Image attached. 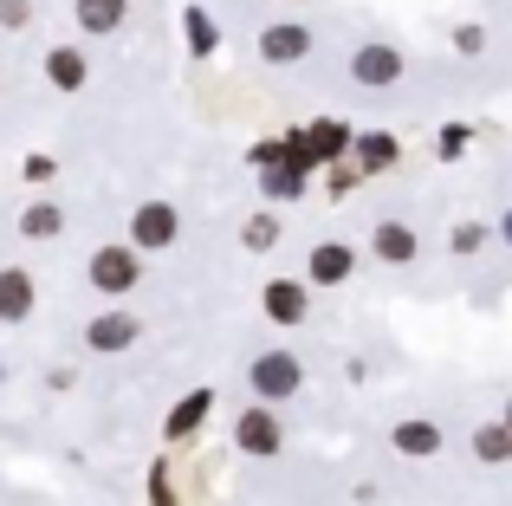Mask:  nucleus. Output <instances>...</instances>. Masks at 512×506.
Listing matches in <instances>:
<instances>
[{
    "mask_svg": "<svg viewBox=\"0 0 512 506\" xmlns=\"http://www.w3.org/2000/svg\"><path fill=\"white\" fill-rule=\"evenodd\" d=\"M454 52H487V26H454Z\"/></svg>",
    "mask_w": 512,
    "mask_h": 506,
    "instance_id": "nucleus-26",
    "label": "nucleus"
},
{
    "mask_svg": "<svg viewBox=\"0 0 512 506\" xmlns=\"http://www.w3.org/2000/svg\"><path fill=\"white\" fill-rule=\"evenodd\" d=\"M467 448H474V461H487V468H506L512 461V422H480L474 435H467Z\"/></svg>",
    "mask_w": 512,
    "mask_h": 506,
    "instance_id": "nucleus-17",
    "label": "nucleus"
},
{
    "mask_svg": "<svg viewBox=\"0 0 512 506\" xmlns=\"http://www.w3.org/2000/svg\"><path fill=\"white\" fill-rule=\"evenodd\" d=\"M0 26H7V33H26V26H33V0H0Z\"/></svg>",
    "mask_w": 512,
    "mask_h": 506,
    "instance_id": "nucleus-25",
    "label": "nucleus"
},
{
    "mask_svg": "<svg viewBox=\"0 0 512 506\" xmlns=\"http://www.w3.org/2000/svg\"><path fill=\"white\" fill-rule=\"evenodd\" d=\"M234 448H240V455H253V461H273L279 448H286V429H279L273 403L240 409V416H234Z\"/></svg>",
    "mask_w": 512,
    "mask_h": 506,
    "instance_id": "nucleus-4",
    "label": "nucleus"
},
{
    "mask_svg": "<svg viewBox=\"0 0 512 506\" xmlns=\"http://www.w3.org/2000/svg\"><path fill=\"white\" fill-rule=\"evenodd\" d=\"M506 422H512V396H506Z\"/></svg>",
    "mask_w": 512,
    "mask_h": 506,
    "instance_id": "nucleus-28",
    "label": "nucleus"
},
{
    "mask_svg": "<svg viewBox=\"0 0 512 506\" xmlns=\"http://www.w3.org/2000/svg\"><path fill=\"white\" fill-rule=\"evenodd\" d=\"M33 305H39L33 273H26V266H0V325H26Z\"/></svg>",
    "mask_w": 512,
    "mask_h": 506,
    "instance_id": "nucleus-13",
    "label": "nucleus"
},
{
    "mask_svg": "<svg viewBox=\"0 0 512 506\" xmlns=\"http://www.w3.org/2000/svg\"><path fill=\"white\" fill-rule=\"evenodd\" d=\"M389 448H396L402 461H435L441 448H448V435H441V422H428V416H402L396 429H389Z\"/></svg>",
    "mask_w": 512,
    "mask_h": 506,
    "instance_id": "nucleus-10",
    "label": "nucleus"
},
{
    "mask_svg": "<svg viewBox=\"0 0 512 506\" xmlns=\"http://www.w3.org/2000/svg\"><path fill=\"white\" fill-rule=\"evenodd\" d=\"M85 273H91V292L124 299V292H137V279H143V247L137 241H111V247H98L85 260Z\"/></svg>",
    "mask_w": 512,
    "mask_h": 506,
    "instance_id": "nucleus-2",
    "label": "nucleus"
},
{
    "mask_svg": "<svg viewBox=\"0 0 512 506\" xmlns=\"http://www.w3.org/2000/svg\"><path fill=\"white\" fill-rule=\"evenodd\" d=\"M208 416H214V390H188L182 403L169 409V422H163V442H188V435H195Z\"/></svg>",
    "mask_w": 512,
    "mask_h": 506,
    "instance_id": "nucleus-15",
    "label": "nucleus"
},
{
    "mask_svg": "<svg viewBox=\"0 0 512 506\" xmlns=\"http://www.w3.org/2000/svg\"><path fill=\"white\" fill-rule=\"evenodd\" d=\"M350 273H357V247H350V241H318L312 260H305V279H312L318 292H325V286H344Z\"/></svg>",
    "mask_w": 512,
    "mask_h": 506,
    "instance_id": "nucleus-12",
    "label": "nucleus"
},
{
    "mask_svg": "<svg viewBox=\"0 0 512 506\" xmlns=\"http://www.w3.org/2000/svg\"><path fill=\"white\" fill-rule=\"evenodd\" d=\"M493 234H500V241L512 247V208H506V215H500V228H493Z\"/></svg>",
    "mask_w": 512,
    "mask_h": 506,
    "instance_id": "nucleus-27",
    "label": "nucleus"
},
{
    "mask_svg": "<svg viewBox=\"0 0 512 506\" xmlns=\"http://www.w3.org/2000/svg\"><path fill=\"white\" fill-rule=\"evenodd\" d=\"M130 241L143 253H163L182 241V208L175 202H137V215H130Z\"/></svg>",
    "mask_w": 512,
    "mask_h": 506,
    "instance_id": "nucleus-5",
    "label": "nucleus"
},
{
    "mask_svg": "<svg viewBox=\"0 0 512 506\" xmlns=\"http://www.w3.org/2000/svg\"><path fill=\"white\" fill-rule=\"evenodd\" d=\"M467 137H474L467 124H441V143H435V156H441V163H454V156H467Z\"/></svg>",
    "mask_w": 512,
    "mask_h": 506,
    "instance_id": "nucleus-24",
    "label": "nucleus"
},
{
    "mask_svg": "<svg viewBox=\"0 0 512 506\" xmlns=\"http://www.w3.org/2000/svg\"><path fill=\"white\" fill-rule=\"evenodd\" d=\"M247 383H253V396H260V403L279 409V403H292V396L305 390V364L286 351V344H266V351L247 364Z\"/></svg>",
    "mask_w": 512,
    "mask_h": 506,
    "instance_id": "nucleus-1",
    "label": "nucleus"
},
{
    "mask_svg": "<svg viewBox=\"0 0 512 506\" xmlns=\"http://www.w3.org/2000/svg\"><path fill=\"white\" fill-rule=\"evenodd\" d=\"M0 383H7V364H0Z\"/></svg>",
    "mask_w": 512,
    "mask_h": 506,
    "instance_id": "nucleus-29",
    "label": "nucleus"
},
{
    "mask_svg": "<svg viewBox=\"0 0 512 506\" xmlns=\"http://www.w3.org/2000/svg\"><path fill=\"white\" fill-rule=\"evenodd\" d=\"M312 279H266V292H260V312L273 318V325H305L312 318Z\"/></svg>",
    "mask_w": 512,
    "mask_h": 506,
    "instance_id": "nucleus-6",
    "label": "nucleus"
},
{
    "mask_svg": "<svg viewBox=\"0 0 512 506\" xmlns=\"http://www.w3.org/2000/svg\"><path fill=\"white\" fill-rule=\"evenodd\" d=\"M137 338H143V318H137V312H117V305H111V312H98V318L85 325V351H98V357L130 351Z\"/></svg>",
    "mask_w": 512,
    "mask_h": 506,
    "instance_id": "nucleus-7",
    "label": "nucleus"
},
{
    "mask_svg": "<svg viewBox=\"0 0 512 506\" xmlns=\"http://www.w3.org/2000/svg\"><path fill=\"white\" fill-rule=\"evenodd\" d=\"M402 72H409V52L389 46V39H370V46L350 52V78H357V85H370V91L402 85Z\"/></svg>",
    "mask_w": 512,
    "mask_h": 506,
    "instance_id": "nucleus-3",
    "label": "nucleus"
},
{
    "mask_svg": "<svg viewBox=\"0 0 512 506\" xmlns=\"http://www.w3.org/2000/svg\"><path fill=\"white\" fill-rule=\"evenodd\" d=\"M182 33H188V52H195V59H208V52L221 46V26H214L208 7H182Z\"/></svg>",
    "mask_w": 512,
    "mask_h": 506,
    "instance_id": "nucleus-20",
    "label": "nucleus"
},
{
    "mask_svg": "<svg viewBox=\"0 0 512 506\" xmlns=\"http://www.w3.org/2000/svg\"><path fill=\"white\" fill-rule=\"evenodd\" d=\"M487 241H493V228H487V221H454V234H448V247L461 253V260H467V253H480Z\"/></svg>",
    "mask_w": 512,
    "mask_h": 506,
    "instance_id": "nucleus-23",
    "label": "nucleus"
},
{
    "mask_svg": "<svg viewBox=\"0 0 512 506\" xmlns=\"http://www.w3.org/2000/svg\"><path fill=\"white\" fill-rule=\"evenodd\" d=\"M20 234H26V241H59V234H65V208L59 202H33L20 215Z\"/></svg>",
    "mask_w": 512,
    "mask_h": 506,
    "instance_id": "nucleus-21",
    "label": "nucleus"
},
{
    "mask_svg": "<svg viewBox=\"0 0 512 506\" xmlns=\"http://www.w3.org/2000/svg\"><path fill=\"white\" fill-rule=\"evenodd\" d=\"M312 46H318V33H312L305 20H273V26L260 33V59H266V65H299Z\"/></svg>",
    "mask_w": 512,
    "mask_h": 506,
    "instance_id": "nucleus-9",
    "label": "nucleus"
},
{
    "mask_svg": "<svg viewBox=\"0 0 512 506\" xmlns=\"http://www.w3.org/2000/svg\"><path fill=\"white\" fill-rule=\"evenodd\" d=\"M344 150H350V124H338V117H318L312 130L292 137V156H299L305 169H312V163H338Z\"/></svg>",
    "mask_w": 512,
    "mask_h": 506,
    "instance_id": "nucleus-8",
    "label": "nucleus"
},
{
    "mask_svg": "<svg viewBox=\"0 0 512 506\" xmlns=\"http://www.w3.org/2000/svg\"><path fill=\"white\" fill-rule=\"evenodd\" d=\"M266 195H273V202H299V195H305V163H299V156L266 163Z\"/></svg>",
    "mask_w": 512,
    "mask_h": 506,
    "instance_id": "nucleus-19",
    "label": "nucleus"
},
{
    "mask_svg": "<svg viewBox=\"0 0 512 506\" xmlns=\"http://www.w3.org/2000/svg\"><path fill=\"white\" fill-rule=\"evenodd\" d=\"M46 78H52L59 91H85V78H91L85 52H78V46H52V52H46Z\"/></svg>",
    "mask_w": 512,
    "mask_h": 506,
    "instance_id": "nucleus-18",
    "label": "nucleus"
},
{
    "mask_svg": "<svg viewBox=\"0 0 512 506\" xmlns=\"http://www.w3.org/2000/svg\"><path fill=\"white\" fill-rule=\"evenodd\" d=\"M350 156H357V176H383V169H396L402 143L389 130H370V137H350Z\"/></svg>",
    "mask_w": 512,
    "mask_h": 506,
    "instance_id": "nucleus-16",
    "label": "nucleus"
},
{
    "mask_svg": "<svg viewBox=\"0 0 512 506\" xmlns=\"http://www.w3.org/2000/svg\"><path fill=\"white\" fill-rule=\"evenodd\" d=\"M240 247H247V253H273L279 247V221L273 215H253L247 228H240Z\"/></svg>",
    "mask_w": 512,
    "mask_h": 506,
    "instance_id": "nucleus-22",
    "label": "nucleus"
},
{
    "mask_svg": "<svg viewBox=\"0 0 512 506\" xmlns=\"http://www.w3.org/2000/svg\"><path fill=\"white\" fill-rule=\"evenodd\" d=\"M370 260H383V266L422 260V234H415L409 221H376V228H370Z\"/></svg>",
    "mask_w": 512,
    "mask_h": 506,
    "instance_id": "nucleus-11",
    "label": "nucleus"
},
{
    "mask_svg": "<svg viewBox=\"0 0 512 506\" xmlns=\"http://www.w3.org/2000/svg\"><path fill=\"white\" fill-rule=\"evenodd\" d=\"M72 20H78V33H91V39H111V33H124V20H130V0H72Z\"/></svg>",
    "mask_w": 512,
    "mask_h": 506,
    "instance_id": "nucleus-14",
    "label": "nucleus"
}]
</instances>
